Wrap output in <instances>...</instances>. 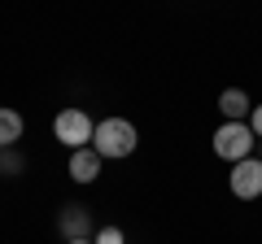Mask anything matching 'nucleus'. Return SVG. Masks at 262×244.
<instances>
[{"mask_svg":"<svg viewBox=\"0 0 262 244\" xmlns=\"http://www.w3.org/2000/svg\"><path fill=\"white\" fill-rule=\"evenodd\" d=\"M136 140L140 135H136V127L127 118H105V122H96V131H92V149L101 157H131Z\"/></svg>","mask_w":262,"mask_h":244,"instance_id":"f257e3e1","label":"nucleus"},{"mask_svg":"<svg viewBox=\"0 0 262 244\" xmlns=\"http://www.w3.org/2000/svg\"><path fill=\"white\" fill-rule=\"evenodd\" d=\"M253 144H258V135H253L249 122H223L214 131V153L223 161H245L253 153Z\"/></svg>","mask_w":262,"mask_h":244,"instance_id":"f03ea898","label":"nucleus"},{"mask_svg":"<svg viewBox=\"0 0 262 244\" xmlns=\"http://www.w3.org/2000/svg\"><path fill=\"white\" fill-rule=\"evenodd\" d=\"M92 118H88L83 109H61L53 118V135L66 144V149H83V144H92Z\"/></svg>","mask_w":262,"mask_h":244,"instance_id":"7ed1b4c3","label":"nucleus"},{"mask_svg":"<svg viewBox=\"0 0 262 244\" xmlns=\"http://www.w3.org/2000/svg\"><path fill=\"white\" fill-rule=\"evenodd\" d=\"M232 197L236 201H258L262 197V161L258 157H245V161H232Z\"/></svg>","mask_w":262,"mask_h":244,"instance_id":"20e7f679","label":"nucleus"},{"mask_svg":"<svg viewBox=\"0 0 262 244\" xmlns=\"http://www.w3.org/2000/svg\"><path fill=\"white\" fill-rule=\"evenodd\" d=\"M57 227H61L66 240H88V231H92V214H88V205L70 201V205H61V214H57Z\"/></svg>","mask_w":262,"mask_h":244,"instance_id":"39448f33","label":"nucleus"},{"mask_svg":"<svg viewBox=\"0 0 262 244\" xmlns=\"http://www.w3.org/2000/svg\"><path fill=\"white\" fill-rule=\"evenodd\" d=\"M101 153L92 149V144H83V149H75L70 153V179L75 183H96V175H101Z\"/></svg>","mask_w":262,"mask_h":244,"instance_id":"423d86ee","label":"nucleus"},{"mask_svg":"<svg viewBox=\"0 0 262 244\" xmlns=\"http://www.w3.org/2000/svg\"><path fill=\"white\" fill-rule=\"evenodd\" d=\"M219 109H223L227 122H245V118L253 113V105H249V96H245L241 87H227V92L219 96Z\"/></svg>","mask_w":262,"mask_h":244,"instance_id":"0eeeda50","label":"nucleus"},{"mask_svg":"<svg viewBox=\"0 0 262 244\" xmlns=\"http://www.w3.org/2000/svg\"><path fill=\"white\" fill-rule=\"evenodd\" d=\"M22 140V118L18 109H0V149H13Z\"/></svg>","mask_w":262,"mask_h":244,"instance_id":"6e6552de","label":"nucleus"},{"mask_svg":"<svg viewBox=\"0 0 262 244\" xmlns=\"http://www.w3.org/2000/svg\"><path fill=\"white\" fill-rule=\"evenodd\" d=\"M96 244H122V231L118 227H101L96 231Z\"/></svg>","mask_w":262,"mask_h":244,"instance_id":"1a4fd4ad","label":"nucleus"},{"mask_svg":"<svg viewBox=\"0 0 262 244\" xmlns=\"http://www.w3.org/2000/svg\"><path fill=\"white\" fill-rule=\"evenodd\" d=\"M0 170H22V157L5 149V153H0Z\"/></svg>","mask_w":262,"mask_h":244,"instance_id":"9d476101","label":"nucleus"},{"mask_svg":"<svg viewBox=\"0 0 262 244\" xmlns=\"http://www.w3.org/2000/svg\"><path fill=\"white\" fill-rule=\"evenodd\" d=\"M249 127H253V135L262 140V105H253V113H249Z\"/></svg>","mask_w":262,"mask_h":244,"instance_id":"9b49d317","label":"nucleus"},{"mask_svg":"<svg viewBox=\"0 0 262 244\" xmlns=\"http://www.w3.org/2000/svg\"><path fill=\"white\" fill-rule=\"evenodd\" d=\"M66 244H96V240H66Z\"/></svg>","mask_w":262,"mask_h":244,"instance_id":"f8f14e48","label":"nucleus"}]
</instances>
